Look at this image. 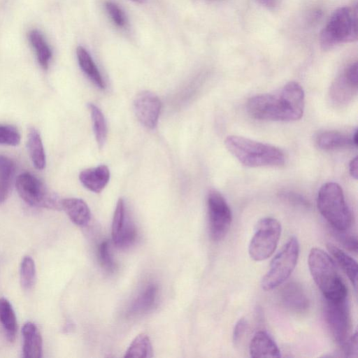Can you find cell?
Instances as JSON below:
<instances>
[{
  "instance_id": "1",
  "label": "cell",
  "mask_w": 358,
  "mask_h": 358,
  "mask_svg": "<svg viewBox=\"0 0 358 358\" xmlns=\"http://www.w3.org/2000/svg\"><path fill=\"white\" fill-rule=\"evenodd\" d=\"M305 95L296 82L287 83L278 93L262 94L247 102L249 114L257 120L294 121L303 114Z\"/></svg>"
},
{
  "instance_id": "2",
  "label": "cell",
  "mask_w": 358,
  "mask_h": 358,
  "mask_svg": "<svg viewBox=\"0 0 358 358\" xmlns=\"http://www.w3.org/2000/svg\"><path fill=\"white\" fill-rule=\"evenodd\" d=\"M224 144L239 162L248 167H275L285 164L283 152L270 144L234 135L227 136Z\"/></svg>"
},
{
  "instance_id": "3",
  "label": "cell",
  "mask_w": 358,
  "mask_h": 358,
  "mask_svg": "<svg viewBox=\"0 0 358 358\" xmlns=\"http://www.w3.org/2000/svg\"><path fill=\"white\" fill-rule=\"evenodd\" d=\"M308 264L310 274L324 299L347 298V288L336 269L334 260L326 252L317 248H312Z\"/></svg>"
},
{
  "instance_id": "4",
  "label": "cell",
  "mask_w": 358,
  "mask_h": 358,
  "mask_svg": "<svg viewBox=\"0 0 358 358\" xmlns=\"http://www.w3.org/2000/svg\"><path fill=\"white\" fill-rule=\"evenodd\" d=\"M317 208L331 228L346 231L352 224V213L341 187L333 182L324 184L317 198Z\"/></svg>"
},
{
  "instance_id": "5",
  "label": "cell",
  "mask_w": 358,
  "mask_h": 358,
  "mask_svg": "<svg viewBox=\"0 0 358 358\" xmlns=\"http://www.w3.org/2000/svg\"><path fill=\"white\" fill-rule=\"evenodd\" d=\"M357 10L355 5V8H339L332 13L320 34V42L323 50L357 40Z\"/></svg>"
},
{
  "instance_id": "6",
  "label": "cell",
  "mask_w": 358,
  "mask_h": 358,
  "mask_svg": "<svg viewBox=\"0 0 358 358\" xmlns=\"http://www.w3.org/2000/svg\"><path fill=\"white\" fill-rule=\"evenodd\" d=\"M299 254V241L292 236L271 260L261 282L262 289L269 291L285 282L296 265Z\"/></svg>"
},
{
  "instance_id": "7",
  "label": "cell",
  "mask_w": 358,
  "mask_h": 358,
  "mask_svg": "<svg viewBox=\"0 0 358 358\" xmlns=\"http://www.w3.org/2000/svg\"><path fill=\"white\" fill-rule=\"evenodd\" d=\"M18 194L31 206L61 210L62 199L38 178L29 172L20 174L15 181Z\"/></svg>"
},
{
  "instance_id": "8",
  "label": "cell",
  "mask_w": 358,
  "mask_h": 358,
  "mask_svg": "<svg viewBox=\"0 0 358 358\" xmlns=\"http://www.w3.org/2000/svg\"><path fill=\"white\" fill-rule=\"evenodd\" d=\"M280 223L273 217H264L258 221L248 246L252 259L261 262L271 257L278 245L281 234Z\"/></svg>"
},
{
  "instance_id": "9",
  "label": "cell",
  "mask_w": 358,
  "mask_h": 358,
  "mask_svg": "<svg viewBox=\"0 0 358 358\" xmlns=\"http://www.w3.org/2000/svg\"><path fill=\"white\" fill-rule=\"evenodd\" d=\"M323 315L327 326L338 344L343 346L348 338L350 314L347 298L324 299Z\"/></svg>"
},
{
  "instance_id": "10",
  "label": "cell",
  "mask_w": 358,
  "mask_h": 358,
  "mask_svg": "<svg viewBox=\"0 0 358 358\" xmlns=\"http://www.w3.org/2000/svg\"><path fill=\"white\" fill-rule=\"evenodd\" d=\"M209 231L215 241L222 240L227 234L232 221L231 209L222 195L211 190L207 199Z\"/></svg>"
},
{
  "instance_id": "11",
  "label": "cell",
  "mask_w": 358,
  "mask_h": 358,
  "mask_svg": "<svg viewBox=\"0 0 358 358\" xmlns=\"http://www.w3.org/2000/svg\"><path fill=\"white\" fill-rule=\"evenodd\" d=\"M357 92V63L349 65L330 87L329 96L334 103H349Z\"/></svg>"
},
{
  "instance_id": "12",
  "label": "cell",
  "mask_w": 358,
  "mask_h": 358,
  "mask_svg": "<svg viewBox=\"0 0 358 358\" xmlns=\"http://www.w3.org/2000/svg\"><path fill=\"white\" fill-rule=\"evenodd\" d=\"M161 106L159 97L148 90L138 92L134 100V110L137 119L148 129L156 127Z\"/></svg>"
},
{
  "instance_id": "13",
  "label": "cell",
  "mask_w": 358,
  "mask_h": 358,
  "mask_svg": "<svg viewBox=\"0 0 358 358\" xmlns=\"http://www.w3.org/2000/svg\"><path fill=\"white\" fill-rule=\"evenodd\" d=\"M111 235L114 244L120 248L131 246L136 237V229L125 214L124 203L121 198L117 201L114 213Z\"/></svg>"
},
{
  "instance_id": "14",
  "label": "cell",
  "mask_w": 358,
  "mask_h": 358,
  "mask_svg": "<svg viewBox=\"0 0 358 358\" xmlns=\"http://www.w3.org/2000/svg\"><path fill=\"white\" fill-rule=\"evenodd\" d=\"M282 304L294 313H303L309 308V299L302 286L296 282H289L280 291Z\"/></svg>"
},
{
  "instance_id": "15",
  "label": "cell",
  "mask_w": 358,
  "mask_h": 358,
  "mask_svg": "<svg viewBox=\"0 0 358 358\" xmlns=\"http://www.w3.org/2000/svg\"><path fill=\"white\" fill-rule=\"evenodd\" d=\"M22 356L24 358H40L42 357L43 340L41 332L36 325L26 322L22 329Z\"/></svg>"
},
{
  "instance_id": "16",
  "label": "cell",
  "mask_w": 358,
  "mask_h": 358,
  "mask_svg": "<svg viewBox=\"0 0 358 358\" xmlns=\"http://www.w3.org/2000/svg\"><path fill=\"white\" fill-rule=\"evenodd\" d=\"M249 352L252 357H280V350L271 337L265 331H259L255 333L250 341Z\"/></svg>"
},
{
  "instance_id": "17",
  "label": "cell",
  "mask_w": 358,
  "mask_h": 358,
  "mask_svg": "<svg viewBox=\"0 0 358 358\" xmlns=\"http://www.w3.org/2000/svg\"><path fill=\"white\" fill-rule=\"evenodd\" d=\"M110 171L106 165L83 170L79 175L83 185L89 190L99 193L108 184Z\"/></svg>"
},
{
  "instance_id": "18",
  "label": "cell",
  "mask_w": 358,
  "mask_h": 358,
  "mask_svg": "<svg viewBox=\"0 0 358 358\" xmlns=\"http://www.w3.org/2000/svg\"><path fill=\"white\" fill-rule=\"evenodd\" d=\"M62 209L65 211L71 222L78 226L85 227L91 220L90 210L81 199H62Z\"/></svg>"
},
{
  "instance_id": "19",
  "label": "cell",
  "mask_w": 358,
  "mask_h": 358,
  "mask_svg": "<svg viewBox=\"0 0 358 358\" xmlns=\"http://www.w3.org/2000/svg\"><path fill=\"white\" fill-rule=\"evenodd\" d=\"M315 143L318 148L325 150L355 146L352 136H350L338 131H324L319 133L315 137Z\"/></svg>"
},
{
  "instance_id": "20",
  "label": "cell",
  "mask_w": 358,
  "mask_h": 358,
  "mask_svg": "<svg viewBox=\"0 0 358 358\" xmlns=\"http://www.w3.org/2000/svg\"><path fill=\"white\" fill-rule=\"evenodd\" d=\"M157 294V286L155 284L148 285L131 303L128 310L129 315H142L149 312L155 306Z\"/></svg>"
},
{
  "instance_id": "21",
  "label": "cell",
  "mask_w": 358,
  "mask_h": 358,
  "mask_svg": "<svg viewBox=\"0 0 358 358\" xmlns=\"http://www.w3.org/2000/svg\"><path fill=\"white\" fill-rule=\"evenodd\" d=\"M327 248L336 262L347 275L353 286L356 288L357 282V262L345 252L332 243H327Z\"/></svg>"
},
{
  "instance_id": "22",
  "label": "cell",
  "mask_w": 358,
  "mask_h": 358,
  "mask_svg": "<svg viewBox=\"0 0 358 358\" xmlns=\"http://www.w3.org/2000/svg\"><path fill=\"white\" fill-rule=\"evenodd\" d=\"M0 324L6 338L13 342L16 337L17 323L12 305L5 298H0Z\"/></svg>"
},
{
  "instance_id": "23",
  "label": "cell",
  "mask_w": 358,
  "mask_h": 358,
  "mask_svg": "<svg viewBox=\"0 0 358 358\" xmlns=\"http://www.w3.org/2000/svg\"><path fill=\"white\" fill-rule=\"evenodd\" d=\"M27 146L31 160L36 169L45 168L46 160L42 140L38 131L34 127L29 130Z\"/></svg>"
},
{
  "instance_id": "24",
  "label": "cell",
  "mask_w": 358,
  "mask_h": 358,
  "mask_svg": "<svg viewBox=\"0 0 358 358\" xmlns=\"http://www.w3.org/2000/svg\"><path fill=\"white\" fill-rule=\"evenodd\" d=\"M76 55L80 69L98 87L105 88L104 81L89 52L82 46L76 49Z\"/></svg>"
},
{
  "instance_id": "25",
  "label": "cell",
  "mask_w": 358,
  "mask_h": 358,
  "mask_svg": "<svg viewBox=\"0 0 358 358\" xmlns=\"http://www.w3.org/2000/svg\"><path fill=\"white\" fill-rule=\"evenodd\" d=\"M15 172V164L8 157L0 155V203L8 198Z\"/></svg>"
},
{
  "instance_id": "26",
  "label": "cell",
  "mask_w": 358,
  "mask_h": 358,
  "mask_svg": "<svg viewBox=\"0 0 358 358\" xmlns=\"http://www.w3.org/2000/svg\"><path fill=\"white\" fill-rule=\"evenodd\" d=\"M29 40L35 50L37 59L44 69H48L52 52L40 31L33 29L29 32Z\"/></svg>"
},
{
  "instance_id": "27",
  "label": "cell",
  "mask_w": 358,
  "mask_h": 358,
  "mask_svg": "<svg viewBox=\"0 0 358 358\" xmlns=\"http://www.w3.org/2000/svg\"><path fill=\"white\" fill-rule=\"evenodd\" d=\"M152 352V346L149 336L145 333H141L132 341L124 357L150 358L153 356Z\"/></svg>"
},
{
  "instance_id": "28",
  "label": "cell",
  "mask_w": 358,
  "mask_h": 358,
  "mask_svg": "<svg viewBox=\"0 0 358 358\" xmlns=\"http://www.w3.org/2000/svg\"><path fill=\"white\" fill-rule=\"evenodd\" d=\"M88 108L92 121L93 131L97 144L102 148L107 137V127L101 110L94 104L89 103Z\"/></svg>"
},
{
  "instance_id": "29",
  "label": "cell",
  "mask_w": 358,
  "mask_h": 358,
  "mask_svg": "<svg viewBox=\"0 0 358 358\" xmlns=\"http://www.w3.org/2000/svg\"><path fill=\"white\" fill-rule=\"evenodd\" d=\"M20 279L24 289L32 288L36 280V265L34 259L29 255L23 257L20 264Z\"/></svg>"
},
{
  "instance_id": "30",
  "label": "cell",
  "mask_w": 358,
  "mask_h": 358,
  "mask_svg": "<svg viewBox=\"0 0 358 358\" xmlns=\"http://www.w3.org/2000/svg\"><path fill=\"white\" fill-rule=\"evenodd\" d=\"M17 129L10 124H0V145L17 146L20 143Z\"/></svg>"
},
{
  "instance_id": "31",
  "label": "cell",
  "mask_w": 358,
  "mask_h": 358,
  "mask_svg": "<svg viewBox=\"0 0 358 358\" xmlns=\"http://www.w3.org/2000/svg\"><path fill=\"white\" fill-rule=\"evenodd\" d=\"M98 251L99 259L103 268L108 272H113L115 268V264L110 252L109 241H102L99 245Z\"/></svg>"
},
{
  "instance_id": "32",
  "label": "cell",
  "mask_w": 358,
  "mask_h": 358,
  "mask_svg": "<svg viewBox=\"0 0 358 358\" xmlns=\"http://www.w3.org/2000/svg\"><path fill=\"white\" fill-rule=\"evenodd\" d=\"M105 8L114 24L118 27H124L127 21L122 10L114 2L107 1L105 2Z\"/></svg>"
},
{
  "instance_id": "33",
  "label": "cell",
  "mask_w": 358,
  "mask_h": 358,
  "mask_svg": "<svg viewBox=\"0 0 358 358\" xmlns=\"http://www.w3.org/2000/svg\"><path fill=\"white\" fill-rule=\"evenodd\" d=\"M332 234L336 239L346 249L350 252H357V238L355 235L346 233V231L333 229Z\"/></svg>"
},
{
  "instance_id": "34",
  "label": "cell",
  "mask_w": 358,
  "mask_h": 358,
  "mask_svg": "<svg viewBox=\"0 0 358 358\" xmlns=\"http://www.w3.org/2000/svg\"><path fill=\"white\" fill-rule=\"evenodd\" d=\"M346 357H357V334L355 332L342 346Z\"/></svg>"
},
{
  "instance_id": "35",
  "label": "cell",
  "mask_w": 358,
  "mask_h": 358,
  "mask_svg": "<svg viewBox=\"0 0 358 358\" xmlns=\"http://www.w3.org/2000/svg\"><path fill=\"white\" fill-rule=\"evenodd\" d=\"M247 327V321L244 318L239 319L236 323L232 334L233 342L237 344L241 339Z\"/></svg>"
},
{
  "instance_id": "36",
  "label": "cell",
  "mask_w": 358,
  "mask_h": 358,
  "mask_svg": "<svg viewBox=\"0 0 358 358\" xmlns=\"http://www.w3.org/2000/svg\"><path fill=\"white\" fill-rule=\"evenodd\" d=\"M285 197L289 201L295 204H299L301 206H308V203L307 201L302 198L301 196L296 195L295 194L288 193L285 194Z\"/></svg>"
},
{
  "instance_id": "37",
  "label": "cell",
  "mask_w": 358,
  "mask_h": 358,
  "mask_svg": "<svg viewBox=\"0 0 358 358\" xmlns=\"http://www.w3.org/2000/svg\"><path fill=\"white\" fill-rule=\"evenodd\" d=\"M358 159L355 157L352 159L349 164V171L352 178L357 179L358 176Z\"/></svg>"
},
{
  "instance_id": "38",
  "label": "cell",
  "mask_w": 358,
  "mask_h": 358,
  "mask_svg": "<svg viewBox=\"0 0 358 358\" xmlns=\"http://www.w3.org/2000/svg\"><path fill=\"white\" fill-rule=\"evenodd\" d=\"M261 4L266 7H272L274 5L275 0H257Z\"/></svg>"
},
{
  "instance_id": "39",
  "label": "cell",
  "mask_w": 358,
  "mask_h": 358,
  "mask_svg": "<svg viewBox=\"0 0 358 358\" xmlns=\"http://www.w3.org/2000/svg\"><path fill=\"white\" fill-rule=\"evenodd\" d=\"M130 1H134V2H136V3H144L146 0H130Z\"/></svg>"
}]
</instances>
